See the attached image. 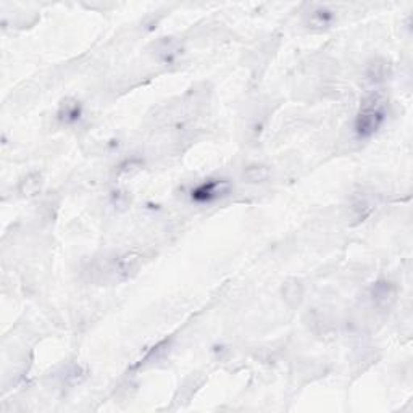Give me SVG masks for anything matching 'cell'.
Instances as JSON below:
<instances>
[{
    "label": "cell",
    "instance_id": "obj_1",
    "mask_svg": "<svg viewBox=\"0 0 413 413\" xmlns=\"http://www.w3.org/2000/svg\"><path fill=\"white\" fill-rule=\"evenodd\" d=\"M387 118V102L381 93H373L366 95L361 102L359 114L355 116V134L360 139H368L378 132Z\"/></svg>",
    "mask_w": 413,
    "mask_h": 413
},
{
    "label": "cell",
    "instance_id": "obj_2",
    "mask_svg": "<svg viewBox=\"0 0 413 413\" xmlns=\"http://www.w3.org/2000/svg\"><path fill=\"white\" fill-rule=\"evenodd\" d=\"M152 55L163 65H176L185 55V45L176 38H162L152 44Z\"/></svg>",
    "mask_w": 413,
    "mask_h": 413
},
{
    "label": "cell",
    "instance_id": "obj_3",
    "mask_svg": "<svg viewBox=\"0 0 413 413\" xmlns=\"http://www.w3.org/2000/svg\"><path fill=\"white\" fill-rule=\"evenodd\" d=\"M229 191H231V186H229L228 181L224 180H208L202 185H198L196 189H192L191 198L196 203H212L228 196Z\"/></svg>",
    "mask_w": 413,
    "mask_h": 413
},
{
    "label": "cell",
    "instance_id": "obj_4",
    "mask_svg": "<svg viewBox=\"0 0 413 413\" xmlns=\"http://www.w3.org/2000/svg\"><path fill=\"white\" fill-rule=\"evenodd\" d=\"M137 268H139V257L134 254H125L111 260L109 263V268H107V273L111 278L123 281V279L130 278L132 273H136Z\"/></svg>",
    "mask_w": 413,
    "mask_h": 413
},
{
    "label": "cell",
    "instance_id": "obj_5",
    "mask_svg": "<svg viewBox=\"0 0 413 413\" xmlns=\"http://www.w3.org/2000/svg\"><path fill=\"white\" fill-rule=\"evenodd\" d=\"M334 22L336 13L328 5H312L309 8V12L305 13V23H307V26L317 29V31L328 29L329 26H333Z\"/></svg>",
    "mask_w": 413,
    "mask_h": 413
},
{
    "label": "cell",
    "instance_id": "obj_6",
    "mask_svg": "<svg viewBox=\"0 0 413 413\" xmlns=\"http://www.w3.org/2000/svg\"><path fill=\"white\" fill-rule=\"evenodd\" d=\"M396 286L389 281H378L375 283L370 289V297L375 307L380 310L389 309L396 302Z\"/></svg>",
    "mask_w": 413,
    "mask_h": 413
},
{
    "label": "cell",
    "instance_id": "obj_7",
    "mask_svg": "<svg viewBox=\"0 0 413 413\" xmlns=\"http://www.w3.org/2000/svg\"><path fill=\"white\" fill-rule=\"evenodd\" d=\"M391 76V65L384 59H375L368 63L366 68V78L371 84L384 83L386 79H389Z\"/></svg>",
    "mask_w": 413,
    "mask_h": 413
},
{
    "label": "cell",
    "instance_id": "obj_8",
    "mask_svg": "<svg viewBox=\"0 0 413 413\" xmlns=\"http://www.w3.org/2000/svg\"><path fill=\"white\" fill-rule=\"evenodd\" d=\"M83 115V109H81V104L75 99H66L62 102L59 109V120L65 125H73L81 118Z\"/></svg>",
    "mask_w": 413,
    "mask_h": 413
},
{
    "label": "cell",
    "instance_id": "obj_9",
    "mask_svg": "<svg viewBox=\"0 0 413 413\" xmlns=\"http://www.w3.org/2000/svg\"><path fill=\"white\" fill-rule=\"evenodd\" d=\"M270 176H272V170L262 163H254L244 170V180L251 185H262V182L270 180Z\"/></svg>",
    "mask_w": 413,
    "mask_h": 413
},
{
    "label": "cell",
    "instance_id": "obj_10",
    "mask_svg": "<svg viewBox=\"0 0 413 413\" xmlns=\"http://www.w3.org/2000/svg\"><path fill=\"white\" fill-rule=\"evenodd\" d=\"M283 294L284 299H286L290 305H299L300 299H302V284L293 279V281L284 284Z\"/></svg>",
    "mask_w": 413,
    "mask_h": 413
},
{
    "label": "cell",
    "instance_id": "obj_11",
    "mask_svg": "<svg viewBox=\"0 0 413 413\" xmlns=\"http://www.w3.org/2000/svg\"><path fill=\"white\" fill-rule=\"evenodd\" d=\"M22 185L24 186L23 187L24 194H33L40 186V176L38 175V173H34V175H29L26 180L22 182Z\"/></svg>",
    "mask_w": 413,
    "mask_h": 413
}]
</instances>
